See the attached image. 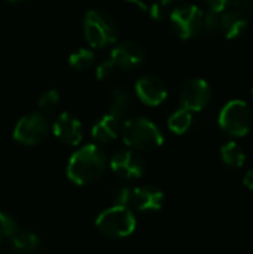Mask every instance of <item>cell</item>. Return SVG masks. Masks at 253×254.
I'll return each mask as SVG.
<instances>
[{"instance_id":"20","label":"cell","mask_w":253,"mask_h":254,"mask_svg":"<svg viewBox=\"0 0 253 254\" xmlns=\"http://www.w3.org/2000/svg\"><path fill=\"white\" fill-rule=\"evenodd\" d=\"M95 61V55L92 51L89 49H78L76 52H73L69 58V64L72 68L78 70V71H85L88 68H91L94 65Z\"/></svg>"},{"instance_id":"22","label":"cell","mask_w":253,"mask_h":254,"mask_svg":"<svg viewBox=\"0 0 253 254\" xmlns=\"http://www.w3.org/2000/svg\"><path fill=\"white\" fill-rule=\"evenodd\" d=\"M58 103H60V94H58V91H55V89L45 91V92L40 95L39 101H37L39 109H40L42 112H52V110H55V107L58 106Z\"/></svg>"},{"instance_id":"29","label":"cell","mask_w":253,"mask_h":254,"mask_svg":"<svg viewBox=\"0 0 253 254\" xmlns=\"http://www.w3.org/2000/svg\"><path fill=\"white\" fill-rule=\"evenodd\" d=\"M125 1H128V3H134V4H137L139 7H142V9H148V3H146V0H125Z\"/></svg>"},{"instance_id":"5","label":"cell","mask_w":253,"mask_h":254,"mask_svg":"<svg viewBox=\"0 0 253 254\" xmlns=\"http://www.w3.org/2000/svg\"><path fill=\"white\" fill-rule=\"evenodd\" d=\"M253 113L249 104L243 100L228 101L218 118L219 128L230 137H243L251 131Z\"/></svg>"},{"instance_id":"32","label":"cell","mask_w":253,"mask_h":254,"mask_svg":"<svg viewBox=\"0 0 253 254\" xmlns=\"http://www.w3.org/2000/svg\"><path fill=\"white\" fill-rule=\"evenodd\" d=\"M252 98H253V88H252Z\"/></svg>"},{"instance_id":"9","label":"cell","mask_w":253,"mask_h":254,"mask_svg":"<svg viewBox=\"0 0 253 254\" xmlns=\"http://www.w3.org/2000/svg\"><path fill=\"white\" fill-rule=\"evenodd\" d=\"M179 97H180V103H182L183 109H186L192 113L201 112L210 103L212 89L204 79L192 77V79H188L182 85Z\"/></svg>"},{"instance_id":"31","label":"cell","mask_w":253,"mask_h":254,"mask_svg":"<svg viewBox=\"0 0 253 254\" xmlns=\"http://www.w3.org/2000/svg\"><path fill=\"white\" fill-rule=\"evenodd\" d=\"M161 1H163V3H166V4H169V3H170V1H173V0H161Z\"/></svg>"},{"instance_id":"13","label":"cell","mask_w":253,"mask_h":254,"mask_svg":"<svg viewBox=\"0 0 253 254\" xmlns=\"http://www.w3.org/2000/svg\"><path fill=\"white\" fill-rule=\"evenodd\" d=\"M54 135L67 146H78L82 141V124L70 113H61L52 125Z\"/></svg>"},{"instance_id":"11","label":"cell","mask_w":253,"mask_h":254,"mask_svg":"<svg viewBox=\"0 0 253 254\" xmlns=\"http://www.w3.org/2000/svg\"><path fill=\"white\" fill-rule=\"evenodd\" d=\"M112 171L125 180H137L145 173V164L133 150H119L110 159Z\"/></svg>"},{"instance_id":"4","label":"cell","mask_w":253,"mask_h":254,"mask_svg":"<svg viewBox=\"0 0 253 254\" xmlns=\"http://www.w3.org/2000/svg\"><path fill=\"white\" fill-rule=\"evenodd\" d=\"M116 205H124L137 211H158L164 202V193L152 186L118 188L113 193Z\"/></svg>"},{"instance_id":"1","label":"cell","mask_w":253,"mask_h":254,"mask_svg":"<svg viewBox=\"0 0 253 254\" xmlns=\"http://www.w3.org/2000/svg\"><path fill=\"white\" fill-rule=\"evenodd\" d=\"M107 168L104 152L95 144H86L75 152L67 164V177L79 186L91 185L103 177Z\"/></svg>"},{"instance_id":"28","label":"cell","mask_w":253,"mask_h":254,"mask_svg":"<svg viewBox=\"0 0 253 254\" xmlns=\"http://www.w3.org/2000/svg\"><path fill=\"white\" fill-rule=\"evenodd\" d=\"M243 183H245L246 188H249L251 190H253V168L248 171V174H246L245 179H243Z\"/></svg>"},{"instance_id":"14","label":"cell","mask_w":253,"mask_h":254,"mask_svg":"<svg viewBox=\"0 0 253 254\" xmlns=\"http://www.w3.org/2000/svg\"><path fill=\"white\" fill-rule=\"evenodd\" d=\"M248 30V18L237 9H225L219 13V33L234 40L242 37Z\"/></svg>"},{"instance_id":"17","label":"cell","mask_w":253,"mask_h":254,"mask_svg":"<svg viewBox=\"0 0 253 254\" xmlns=\"http://www.w3.org/2000/svg\"><path fill=\"white\" fill-rule=\"evenodd\" d=\"M10 244L15 253L33 254L40 247V238L30 231H24V232H16L10 238Z\"/></svg>"},{"instance_id":"7","label":"cell","mask_w":253,"mask_h":254,"mask_svg":"<svg viewBox=\"0 0 253 254\" xmlns=\"http://www.w3.org/2000/svg\"><path fill=\"white\" fill-rule=\"evenodd\" d=\"M51 131L49 119L42 112H33L22 116L13 129V138L24 146H36L46 140Z\"/></svg>"},{"instance_id":"18","label":"cell","mask_w":253,"mask_h":254,"mask_svg":"<svg viewBox=\"0 0 253 254\" xmlns=\"http://www.w3.org/2000/svg\"><path fill=\"white\" fill-rule=\"evenodd\" d=\"M221 158L224 164L230 168H240L246 161L243 149L236 141H228L221 147Z\"/></svg>"},{"instance_id":"25","label":"cell","mask_w":253,"mask_h":254,"mask_svg":"<svg viewBox=\"0 0 253 254\" xmlns=\"http://www.w3.org/2000/svg\"><path fill=\"white\" fill-rule=\"evenodd\" d=\"M203 1L207 6V9L213 12H222L228 6H231V0H203Z\"/></svg>"},{"instance_id":"30","label":"cell","mask_w":253,"mask_h":254,"mask_svg":"<svg viewBox=\"0 0 253 254\" xmlns=\"http://www.w3.org/2000/svg\"><path fill=\"white\" fill-rule=\"evenodd\" d=\"M10 3H21V1H24V0H9Z\"/></svg>"},{"instance_id":"21","label":"cell","mask_w":253,"mask_h":254,"mask_svg":"<svg viewBox=\"0 0 253 254\" xmlns=\"http://www.w3.org/2000/svg\"><path fill=\"white\" fill-rule=\"evenodd\" d=\"M219 13L221 12H213L209 9L203 13V25H201L203 34L206 36L219 34Z\"/></svg>"},{"instance_id":"27","label":"cell","mask_w":253,"mask_h":254,"mask_svg":"<svg viewBox=\"0 0 253 254\" xmlns=\"http://www.w3.org/2000/svg\"><path fill=\"white\" fill-rule=\"evenodd\" d=\"M231 6L240 12H253V0H231Z\"/></svg>"},{"instance_id":"6","label":"cell","mask_w":253,"mask_h":254,"mask_svg":"<svg viewBox=\"0 0 253 254\" xmlns=\"http://www.w3.org/2000/svg\"><path fill=\"white\" fill-rule=\"evenodd\" d=\"M98 231L109 238H127L136 231V217L124 205L104 210L95 220Z\"/></svg>"},{"instance_id":"12","label":"cell","mask_w":253,"mask_h":254,"mask_svg":"<svg viewBox=\"0 0 253 254\" xmlns=\"http://www.w3.org/2000/svg\"><path fill=\"white\" fill-rule=\"evenodd\" d=\"M136 94L142 103H145L146 106L155 107L166 101L167 86L161 77H158L155 74H146L137 80Z\"/></svg>"},{"instance_id":"24","label":"cell","mask_w":253,"mask_h":254,"mask_svg":"<svg viewBox=\"0 0 253 254\" xmlns=\"http://www.w3.org/2000/svg\"><path fill=\"white\" fill-rule=\"evenodd\" d=\"M115 70H116L115 64L107 58L106 61H103V63H100L97 65V68H95V77L98 80H107V79H110L113 76Z\"/></svg>"},{"instance_id":"10","label":"cell","mask_w":253,"mask_h":254,"mask_svg":"<svg viewBox=\"0 0 253 254\" xmlns=\"http://www.w3.org/2000/svg\"><path fill=\"white\" fill-rule=\"evenodd\" d=\"M109 60L115 64L116 68L134 70L145 61V51L137 42L124 40L112 49Z\"/></svg>"},{"instance_id":"3","label":"cell","mask_w":253,"mask_h":254,"mask_svg":"<svg viewBox=\"0 0 253 254\" xmlns=\"http://www.w3.org/2000/svg\"><path fill=\"white\" fill-rule=\"evenodd\" d=\"M119 28L112 15L101 9H91L84 19V36L89 46L101 49L118 40Z\"/></svg>"},{"instance_id":"23","label":"cell","mask_w":253,"mask_h":254,"mask_svg":"<svg viewBox=\"0 0 253 254\" xmlns=\"http://www.w3.org/2000/svg\"><path fill=\"white\" fill-rule=\"evenodd\" d=\"M16 232H18V228L13 219L0 211V243L10 240Z\"/></svg>"},{"instance_id":"19","label":"cell","mask_w":253,"mask_h":254,"mask_svg":"<svg viewBox=\"0 0 253 254\" xmlns=\"http://www.w3.org/2000/svg\"><path fill=\"white\" fill-rule=\"evenodd\" d=\"M167 125H169V128H170L171 132H174L177 135L185 134L191 128V125H192V112H189V110H186L183 107L179 109V110H176L169 118Z\"/></svg>"},{"instance_id":"16","label":"cell","mask_w":253,"mask_h":254,"mask_svg":"<svg viewBox=\"0 0 253 254\" xmlns=\"http://www.w3.org/2000/svg\"><path fill=\"white\" fill-rule=\"evenodd\" d=\"M110 101H112V106H110L109 113L118 118L119 121L125 119L133 103L130 92L125 91L124 88H113L110 91Z\"/></svg>"},{"instance_id":"26","label":"cell","mask_w":253,"mask_h":254,"mask_svg":"<svg viewBox=\"0 0 253 254\" xmlns=\"http://www.w3.org/2000/svg\"><path fill=\"white\" fill-rule=\"evenodd\" d=\"M166 3H163V1H157V3H152L151 4V7H149V13H151V16L154 18V19H157V21H160V19H163L164 18V9H166Z\"/></svg>"},{"instance_id":"2","label":"cell","mask_w":253,"mask_h":254,"mask_svg":"<svg viewBox=\"0 0 253 254\" xmlns=\"http://www.w3.org/2000/svg\"><path fill=\"white\" fill-rule=\"evenodd\" d=\"M121 135L128 147L140 152L157 150L164 141L160 128L146 118L127 119L122 124Z\"/></svg>"},{"instance_id":"8","label":"cell","mask_w":253,"mask_h":254,"mask_svg":"<svg viewBox=\"0 0 253 254\" xmlns=\"http://www.w3.org/2000/svg\"><path fill=\"white\" fill-rule=\"evenodd\" d=\"M203 13L204 10L195 4H180L170 13L171 27L180 39H194L201 33Z\"/></svg>"},{"instance_id":"15","label":"cell","mask_w":253,"mask_h":254,"mask_svg":"<svg viewBox=\"0 0 253 254\" xmlns=\"http://www.w3.org/2000/svg\"><path fill=\"white\" fill-rule=\"evenodd\" d=\"M121 128H122V121H119L110 113H106L94 124L91 129V135L100 144H110L119 137Z\"/></svg>"}]
</instances>
